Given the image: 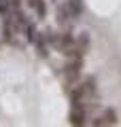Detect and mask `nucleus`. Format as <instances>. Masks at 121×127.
I'll list each match as a JSON object with an SVG mask.
<instances>
[{
  "label": "nucleus",
  "instance_id": "obj_7",
  "mask_svg": "<svg viewBox=\"0 0 121 127\" xmlns=\"http://www.w3.org/2000/svg\"><path fill=\"white\" fill-rule=\"evenodd\" d=\"M70 17H72V13H70V9H68V4H64V6L58 9V21L60 23H68Z\"/></svg>",
  "mask_w": 121,
  "mask_h": 127
},
{
  "label": "nucleus",
  "instance_id": "obj_2",
  "mask_svg": "<svg viewBox=\"0 0 121 127\" xmlns=\"http://www.w3.org/2000/svg\"><path fill=\"white\" fill-rule=\"evenodd\" d=\"M81 68H83V57L81 55H68V62L62 68V78L66 83V89L70 91L81 81Z\"/></svg>",
  "mask_w": 121,
  "mask_h": 127
},
{
  "label": "nucleus",
  "instance_id": "obj_6",
  "mask_svg": "<svg viewBox=\"0 0 121 127\" xmlns=\"http://www.w3.org/2000/svg\"><path fill=\"white\" fill-rule=\"evenodd\" d=\"M66 4H68V9H70L72 17H79V15L83 13V4H81V0H68Z\"/></svg>",
  "mask_w": 121,
  "mask_h": 127
},
{
  "label": "nucleus",
  "instance_id": "obj_1",
  "mask_svg": "<svg viewBox=\"0 0 121 127\" xmlns=\"http://www.w3.org/2000/svg\"><path fill=\"white\" fill-rule=\"evenodd\" d=\"M68 93H70V100L74 106L91 108L96 104V97H98V83H96L94 76H85V78H81Z\"/></svg>",
  "mask_w": 121,
  "mask_h": 127
},
{
  "label": "nucleus",
  "instance_id": "obj_8",
  "mask_svg": "<svg viewBox=\"0 0 121 127\" xmlns=\"http://www.w3.org/2000/svg\"><path fill=\"white\" fill-rule=\"evenodd\" d=\"M11 11H13V2H11V0H0V15L6 17Z\"/></svg>",
  "mask_w": 121,
  "mask_h": 127
},
{
  "label": "nucleus",
  "instance_id": "obj_5",
  "mask_svg": "<svg viewBox=\"0 0 121 127\" xmlns=\"http://www.w3.org/2000/svg\"><path fill=\"white\" fill-rule=\"evenodd\" d=\"M28 4L34 9V13L38 15V17H45V13H47V4H45V0H28Z\"/></svg>",
  "mask_w": 121,
  "mask_h": 127
},
{
  "label": "nucleus",
  "instance_id": "obj_3",
  "mask_svg": "<svg viewBox=\"0 0 121 127\" xmlns=\"http://www.w3.org/2000/svg\"><path fill=\"white\" fill-rule=\"evenodd\" d=\"M91 125L96 127H106V125H117V112L111 108H104L100 110V112H96L94 117H91Z\"/></svg>",
  "mask_w": 121,
  "mask_h": 127
},
{
  "label": "nucleus",
  "instance_id": "obj_4",
  "mask_svg": "<svg viewBox=\"0 0 121 127\" xmlns=\"http://www.w3.org/2000/svg\"><path fill=\"white\" fill-rule=\"evenodd\" d=\"M68 119H70L72 125H87V123H89L87 119H91L89 117V108H87V106H74L72 104Z\"/></svg>",
  "mask_w": 121,
  "mask_h": 127
}]
</instances>
